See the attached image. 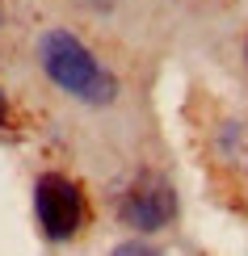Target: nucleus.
<instances>
[{
  "mask_svg": "<svg viewBox=\"0 0 248 256\" xmlns=\"http://www.w3.org/2000/svg\"><path fill=\"white\" fill-rule=\"evenodd\" d=\"M38 63L47 72V80L80 105H110L118 97V76L72 30H59V26L47 30L38 38Z\"/></svg>",
  "mask_w": 248,
  "mask_h": 256,
  "instance_id": "1",
  "label": "nucleus"
},
{
  "mask_svg": "<svg viewBox=\"0 0 248 256\" xmlns=\"http://www.w3.org/2000/svg\"><path fill=\"white\" fill-rule=\"evenodd\" d=\"M34 214L47 240H72L84 222V194L76 180H68L63 172H42L34 185Z\"/></svg>",
  "mask_w": 248,
  "mask_h": 256,
  "instance_id": "2",
  "label": "nucleus"
},
{
  "mask_svg": "<svg viewBox=\"0 0 248 256\" xmlns=\"http://www.w3.org/2000/svg\"><path fill=\"white\" fill-rule=\"evenodd\" d=\"M122 222L135 231H160L177 218V194H172L168 176L160 172H139L122 194Z\"/></svg>",
  "mask_w": 248,
  "mask_h": 256,
  "instance_id": "3",
  "label": "nucleus"
},
{
  "mask_svg": "<svg viewBox=\"0 0 248 256\" xmlns=\"http://www.w3.org/2000/svg\"><path fill=\"white\" fill-rule=\"evenodd\" d=\"M110 256H164V252H156V248H147V244L131 240V244H118V248H114Z\"/></svg>",
  "mask_w": 248,
  "mask_h": 256,
  "instance_id": "4",
  "label": "nucleus"
},
{
  "mask_svg": "<svg viewBox=\"0 0 248 256\" xmlns=\"http://www.w3.org/2000/svg\"><path fill=\"white\" fill-rule=\"evenodd\" d=\"M9 126V101H5V92H0V130Z\"/></svg>",
  "mask_w": 248,
  "mask_h": 256,
  "instance_id": "5",
  "label": "nucleus"
},
{
  "mask_svg": "<svg viewBox=\"0 0 248 256\" xmlns=\"http://www.w3.org/2000/svg\"><path fill=\"white\" fill-rule=\"evenodd\" d=\"M244 59H248V42H244Z\"/></svg>",
  "mask_w": 248,
  "mask_h": 256,
  "instance_id": "6",
  "label": "nucleus"
},
{
  "mask_svg": "<svg viewBox=\"0 0 248 256\" xmlns=\"http://www.w3.org/2000/svg\"><path fill=\"white\" fill-rule=\"evenodd\" d=\"M0 21H5V8H0Z\"/></svg>",
  "mask_w": 248,
  "mask_h": 256,
  "instance_id": "7",
  "label": "nucleus"
}]
</instances>
